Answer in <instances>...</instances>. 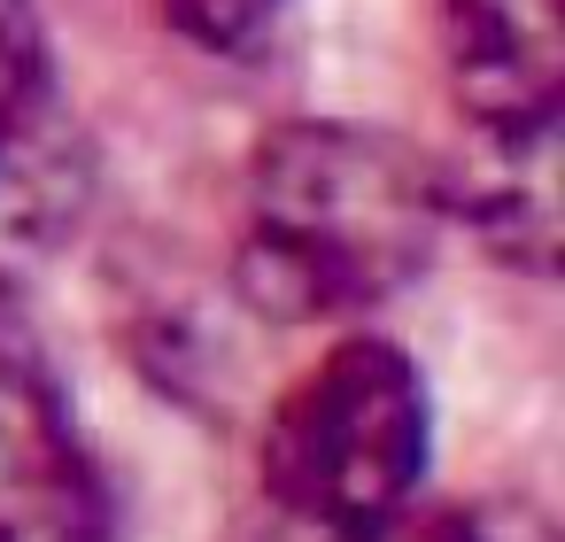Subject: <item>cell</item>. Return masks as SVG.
<instances>
[{"label": "cell", "instance_id": "obj_1", "mask_svg": "<svg viewBox=\"0 0 565 542\" xmlns=\"http://www.w3.org/2000/svg\"><path fill=\"white\" fill-rule=\"evenodd\" d=\"M441 163L395 132L302 117L256 140L233 295L264 326H341L395 302L441 248Z\"/></svg>", "mask_w": 565, "mask_h": 542}, {"label": "cell", "instance_id": "obj_2", "mask_svg": "<svg viewBox=\"0 0 565 542\" xmlns=\"http://www.w3.org/2000/svg\"><path fill=\"white\" fill-rule=\"evenodd\" d=\"M426 457H434L426 380L380 333H349L310 372H295L256 434V480L271 496V519L318 534H380L411 519Z\"/></svg>", "mask_w": 565, "mask_h": 542}, {"label": "cell", "instance_id": "obj_3", "mask_svg": "<svg viewBox=\"0 0 565 542\" xmlns=\"http://www.w3.org/2000/svg\"><path fill=\"white\" fill-rule=\"evenodd\" d=\"M0 542H117L109 480L24 318L0 302Z\"/></svg>", "mask_w": 565, "mask_h": 542}, {"label": "cell", "instance_id": "obj_4", "mask_svg": "<svg viewBox=\"0 0 565 542\" xmlns=\"http://www.w3.org/2000/svg\"><path fill=\"white\" fill-rule=\"evenodd\" d=\"M441 71L472 132H542L565 102L557 0H441Z\"/></svg>", "mask_w": 565, "mask_h": 542}, {"label": "cell", "instance_id": "obj_5", "mask_svg": "<svg viewBox=\"0 0 565 542\" xmlns=\"http://www.w3.org/2000/svg\"><path fill=\"white\" fill-rule=\"evenodd\" d=\"M441 217L465 225L495 264L550 279L557 272V125L472 132V148L441 171Z\"/></svg>", "mask_w": 565, "mask_h": 542}, {"label": "cell", "instance_id": "obj_6", "mask_svg": "<svg viewBox=\"0 0 565 542\" xmlns=\"http://www.w3.org/2000/svg\"><path fill=\"white\" fill-rule=\"evenodd\" d=\"M47 125V32L32 0H0V171Z\"/></svg>", "mask_w": 565, "mask_h": 542}, {"label": "cell", "instance_id": "obj_7", "mask_svg": "<svg viewBox=\"0 0 565 542\" xmlns=\"http://www.w3.org/2000/svg\"><path fill=\"white\" fill-rule=\"evenodd\" d=\"M156 9H163V24L186 47L241 63V55H256L271 40V24L287 17V0H156Z\"/></svg>", "mask_w": 565, "mask_h": 542}, {"label": "cell", "instance_id": "obj_8", "mask_svg": "<svg viewBox=\"0 0 565 542\" xmlns=\"http://www.w3.org/2000/svg\"><path fill=\"white\" fill-rule=\"evenodd\" d=\"M418 542H557V534H550V519L534 503L495 496V503H449L441 519L418 527Z\"/></svg>", "mask_w": 565, "mask_h": 542}, {"label": "cell", "instance_id": "obj_9", "mask_svg": "<svg viewBox=\"0 0 565 542\" xmlns=\"http://www.w3.org/2000/svg\"><path fill=\"white\" fill-rule=\"evenodd\" d=\"M264 542H418V527L395 519V527H380V534H318V527H287V519H271Z\"/></svg>", "mask_w": 565, "mask_h": 542}]
</instances>
